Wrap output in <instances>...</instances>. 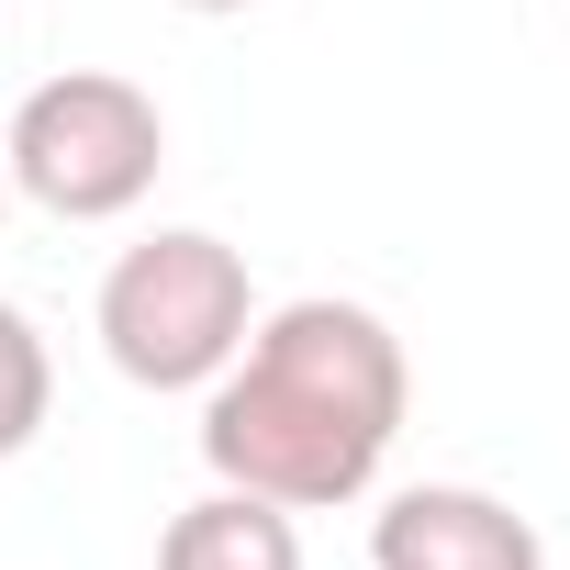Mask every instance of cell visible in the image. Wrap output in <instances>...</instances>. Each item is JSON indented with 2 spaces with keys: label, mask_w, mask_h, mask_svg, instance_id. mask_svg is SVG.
Wrapping results in <instances>:
<instances>
[{
  "label": "cell",
  "mask_w": 570,
  "mask_h": 570,
  "mask_svg": "<svg viewBox=\"0 0 570 570\" xmlns=\"http://www.w3.org/2000/svg\"><path fill=\"white\" fill-rule=\"evenodd\" d=\"M0 213H12V179H0Z\"/></svg>",
  "instance_id": "ba28073f"
},
{
  "label": "cell",
  "mask_w": 570,
  "mask_h": 570,
  "mask_svg": "<svg viewBox=\"0 0 570 570\" xmlns=\"http://www.w3.org/2000/svg\"><path fill=\"white\" fill-rule=\"evenodd\" d=\"M370 570H548V537L481 481H414L370 514Z\"/></svg>",
  "instance_id": "277c9868"
},
{
  "label": "cell",
  "mask_w": 570,
  "mask_h": 570,
  "mask_svg": "<svg viewBox=\"0 0 570 570\" xmlns=\"http://www.w3.org/2000/svg\"><path fill=\"white\" fill-rule=\"evenodd\" d=\"M190 23H235V12H257V0H179Z\"/></svg>",
  "instance_id": "52a82bcc"
},
{
  "label": "cell",
  "mask_w": 570,
  "mask_h": 570,
  "mask_svg": "<svg viewBox=\"0 0 570 570\" xmlns=\"http://www.w3.org/2000/svg\"><path fill=\"white\" fill-rule=\"evenodd\" d=\"M403 403H414L403 336L370 303L303 292V303L257 314L246 347L202 381V470L292 503V514H336L381 481Z\"/></svg>",
  "instance_id": "6da1fadb"
},
{
  "label": "cell",
  "mask_w": 570,
  "mask_h": 570,
  "mask_svg": "<svg viewBox=\"0 0 570 570\" xmlns=\"http://www.w3.org/2000/svg\"><path fill=\"white\" fill-rule=\"evenodd\" d=\"M246 325H257V279L202 224H157L146 246H124L90 303V336L135 392H202L246 347Z\"/></svg>",
  "instance_id": "7a4b0ae2"
},
{
  "label": "cell",
  "mask_w": 570,
  "mask_h": 570,
  "mask_svg": "<svg viewBox=\"0 0 570 570\" xmlns=\"http://www.w3.org/2000/svg\"><path fill=\"white\" fill-rule=\"evenodd\" d=\"M168 168V112L124 68H57L12 101L0 135V179L57 224H124Z\"/></svg>",
  "instance_id": "3957f363"
},
{
  "label": "cell",
  "mask_w": 570,
  "mask_h": 570,
  "mask_svg": "<svg viewBox=\"0 0 570 570\" xmlns=\"http://www.w3.org/2000/svg\"><path fill=\"white\" fill-rule=\"evenodd\" d=\"M157 570H303V525H292V503L213 481L202 503H179V514H168Z\"/></svg>",
  "instance_id": "5b68a950"
},
{
  "label": "cell",
  "mask_w": 570,
  "mask_h": 570,
  "mask_svg": "<svg viewBox=\"0 0 570 570\" xmlns=\"http://www.w3.org/2000/svg\"><path fill=\"white\" fill-rule=\"evenodd\" d=\"M57 414V358H46V325L23 303H0V459H23Z\"/></svg>",
  "instance_id": "8992f818"
}]
</instances>
